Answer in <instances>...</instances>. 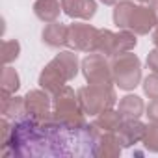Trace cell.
I'll return each instance as SVG.
<instances>
[{
    "instance_id": "1",
    "label": "cell",
    "mask_w": 158,
    "mask_h": 158,
    "mask_svg": "<svg viewBox=\"0 0 158 158\" xmlns=\"http://www.w3.org/2000/svg\"><path fill=\"white\" fill-rule=\"evenodd\" d=\"M11 151L21 156H93L97 143L86 130L26 119L13 127Z\"/></svg>"
}]
</instances>
